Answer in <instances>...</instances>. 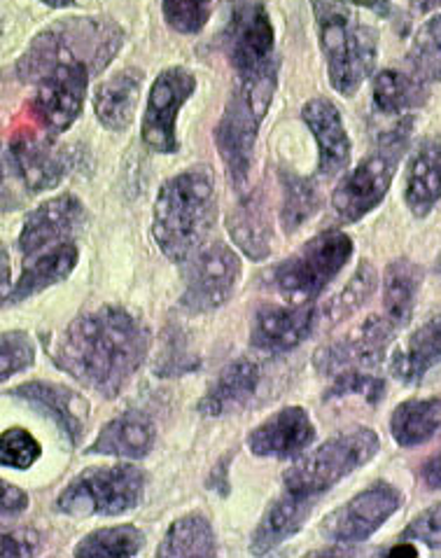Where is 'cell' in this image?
Returning <instances> with one entry per match:
<instances>
[{
	"instance_id": "cell-1",
	"label": "cell",
	"mask_w": 441,
	"mask_h": 558,
	"mask_svg": "<svg viewBox=\"0 0 441 558\" xmlns=\"http://www.w3.org/2000/svg\"><path fill=\"white\" fill-rule=\"evenodd\" d=\"M150 351L145 323L122 306H98L79 314L57 337L52 360L75 381L112 400L131 384Z\"/></svg>"
},
{
	"instance_id": "cell-2",
	"label": "cell",
	"mask_w": 441,
	"mask_h": 558,
	"mask_svg": "<svg viewBox=\"0 0 441 558\" xmlns=\"http://www.w3.org/2000/svg\"><path fill=\"white\" fill-rule=\"evenodd\" d=\"M122 45L124 31L118 22L103 16H65L33 38L16 63V75L30 85L63 65H85L91 77L101 75Z\"/></svg>"
},
{
	"instance_id": "cell-3",
	"label": "cell",
	"mask_w": 441,
	"mask_h": 558,
	"mask_svg": "<svg viewBox=\"0 0 441 558\" xmlns=\"http://www.w3.org/2000/svg\"><path fill=\"white\" fill-rule=\"evenodd\" d=\"M218 218L216 180L206 167H194L169 178L161 185L152 236L171 262H187L206 243Z\"/></svg>"
},
{
	"instance_id": "cell-4",
	"label": "cell",
	"mask_w": 441,
	"mask_h": 558,
	"mask_svg": "<svg viewBox=\"0 0 441 558\" xmlns=\"http://www.w3.org/2000/svg\"><path fill=\"white\" fill-rule=\"evenodd\" d=\"M310 8L332 87L343 96H355L373 73L379 57V31L365 22L359 8L348 0H310Z\"/></svg>"
},
{
	"instance_id": "cell-5",
	"label": "cell",
	"mask_w": 441,
	"mask_h": 558,
	"mask_svg": "<svg viewBox=\"0 0 441 558\" xmlns=\"http://www.w3.org/2000/svg\"><path fill=\"white\" fill-rule=\"evenodd\" d=\"M414 118L397 120L385 134H381L373 150L357 163L353 171L343 175L332 194V206L343 225H353L381 206L397 173L400 159L406 153L408 136H412Z\"/></svg>"
},
{
	"instance_id": "cell-6",
	"label": "cell",
	"mask_w": 441,
	"mask_h": 558,
	"mask_svg": "<svg viewBox=\"0 0 441 558\" xmlns=\"http://www.w3.org/2000/svg\"><path fill=\"white\" fill-rule=\"evenodd\" d=\"M379 449L381 439L371 428L343 430L318 449L299 456L283 474L285 488L306 498H318L357 468L367 465Z\"/></svg>"
},
{
	"instance_id": "cell-7",
	"label": "cell",
	"mask_w": 441,
	"mask_h": 558,
	"mask_svg": "<svg viewBox=\"0 0 441 558\" xmlns=\"http://www.w3.org/2000/svg\"><path fill=\"white\" fill-rule=\"evenodd\" d=\"M353 241L339 229H327L304 243L271 271V286L292 306L314 304L324 288L348 265Z\"/></svg>"
},
{
	"instance_id": "cell-8",
	"label": "cell",
	"mask_w": 441,
	"mask_h": 558,
	"mask_svg": "<svg viewBox=\"0 0 441 558\" xmlns=\"http://www.w3.org/2000/svg\"><path fill=\"white\" fill-rule=\"evenodd\" d=\"M143 490L145 472L140 468H89L61 490L57 510L69 517H120L134 510Z\"/></svg>"
},
{
	"instance_id": "cell-9",
	"label": "cell",
	"mask_w": 441,
	"mask_h": 558,
	"mask_svg": "<svg viewBox=\"0 0 441 558\" xmlns=\"http://www.w3.org/2000/svg\"><path fill=\"white\" fill-rule=\"evenodd\" d=\"M241 278V259L222 241L204 243L185 267V290L180 306L187 314H210L232 298Z\"/></svg>"
},
{
	"instance_id": "cell-10",
	"label": "cell",
	"mask_w": 441,
	"mask_h": 558,
	"mask_svg": "<svg viewBox=\"0 0 441 558\" xmlns=\"http://www.w3.org/2000/svg\"><path fill=\"white\" fill-rule=\"evenodd\" d=\"M267 112V108L255 104L243 89H236L229 98L220 124L216 126V145L226 169V178L238 192L248 187L257 131Z\"/></svg>"
},
{
	"instance_id": "cell-11",
	"label": "cell",
	"mask_w": 441,
	"mask_h": 558,
	"mask_svg": "<svg viewBox=\"0 0 441 558\" xmlns=\"http://www.w3.org/2000/svg\"><path fill=\"white\" fill-rule=\"evenodd\" d=\"M194 89L196 77L187 69H183V65H173V69H167L157 75L150 94H147V106L140 124L143 143L150 150L159 155H173L180 150L175 122Z\"/></svg>"
},
{
	"instance_id": "cell-12",
	"label": "cell",
	"mask_w": 441,
	"mask_h": 558,
	"mask_svg": "<svg viewBox=\"0 0 441 558\" xmlns=\"http://www.w3.org/2000/svg\"><path fill=\"white\" fill-rule=\"evenodd\" d=\"M273 24L265 5L255 0L236 5L224 33V45L238 82L278 69L273 61Z\"/></svg>"
},
{
	"instance_id": "cell-13",
	"label": "cell",
	"mask_w": 441,
	"mask_h": 558,
	"mask_svg": "<svg viewBox=\"0 0 441 558\" xmlns=\"http://www.w3.org/2000/svg\"><path fill=\"white\" fill-rule=\"evenodd\" d=\"M404 502L402 490L379 482L351 498L322 521V535L332 545H359L369 539Z\"/></svg>"
},
{
	"instance_id": "cell-14",
	"label": "cell",
	"mask_w": 441,
	"mask_h": 558,
	"mask_svg": "<svg viewBox=\"0 0 441 558\" xmlns=\"http://www.w3.org/2000/svg\"><path fill=\"white\" fill-rule=\"evenodd\" d=\"M91 73L85 65H63L36 82L30 112L47 136L69 131L85 108V94Z\"/></svg>"
},
{
	"instance_id": "cell-15",
	"label": "cell",
	"mask_w": 441,
	"mask_h": 558,
	"mask_svg": "<svg viewBox=\"0 0 441 558\" xmlns=\"http://www.w3.org/2000/svg\"><path fill=\"white\" fill-rule=\"evenodd\" d=\"M400 330L385 316H369L348 337L324 343L314 355V367L322 376H334L346 369H376L383 365L390 341Z\"/></svg>"
},
{
	"instance_id": "cell-16",
	"label": "cell",
	"mask_w": 441,
	"mask_h": 558,
	"mask_svg": "<svg viewBox=\"0 0 441 558\" xmlns=\"http://www.w3.org/2000/svg\"><path fill=\"white\" fill-rule=\"evenodd\" d=\"M87 220L85 204L75 194H59L47 199L36 210H30L20 232V253L24 259H33L59 243L71 241Z\"/></svg>"
},
{
	"instance_id": "cell-17",
	"label": "cell",
	"mask_w": 441,
	"mask_h": 558,
	"mask_svg": "<svg viewBox=\"0 0 441 558\" xmlns=\"http://www.w3.org/2000/svg\"><path fill=\"white\" fill-rule=\"evenodd\" d=\"M8 161L28 194L54 190L71 171V155L52 138L36 134H14L8 145Z\"/></svg>"
},
{
	"instance_id": "cell-18",
	"label": "cell",
	"mask_w": 441,
	"mask_h": 558,
	"mask_svg": "<svg viewBox=\"0 0 441 558\" xmlns=\"http://www.w3.org/2000/svg\"><path fill=\"white\" fill-rule=\"evenodd\" d=\"M318 314L314 304L278 306L267 304L257 308L250 327V343L259 353H287L304 343L316 330Z\"/></svg>"
},
{
	"instance_id": "cell-19",
	"label": "cell",
	"mask_w": 441,
	"mask_h": 558,
	"mask_svg": "<svg viewBox=\"0 0 441 558\" xmlns=\"http://www.w3.org/2000/svg\"><path fill=\"white\" fill-rule=\"evenodd\" d=\"M316 425L304 407H283L281 412L261 421L248 435V449L261 458L290 461L314 445Z\"/></svg>"
},
{
	"instance_id": "cell-20",
	"label": "cell",
	"mask_w": 441,
	"mask_h": 558,
	"mask_svg": "<svg viewBox=\"0 0 441 558\" xmlns=\"http://www.w3.org/2000/svg\"><path fill=\"white\" fill-rule=\"evenodd\" d=\"M10 396L52 418L61 435L69 439L73 447L79 445V439L85 435V428L89 423V402L82 398L79 392L52 381H28L12 388Z\"/></svg>"
},
{
	"instance_id": "cell-21",
	"label": "cell",
	"mask_w": 441,
	"mask_h": 558,
	"mask_svg": "<svg viewBox=\"0 0 441 558\" xmlns=\"http://www.w3.org/2000/svg\"><path fill=\"white\" fill-rule=\"evenodd\" d=\"M302 118L318 143V173L334 178L346 171L353 147L339 108L330 98H310L302 108Z\"/></svg>"
},
{
	"instance_id": "cell-22",
	"label": "cell",
	"mask_w": 441,
	"mask_h": 558,
	"mask_svg": "<svg viewBox=\"0 0 441 558\" xmlns=\"http://www.w3.org/2000/svg\"><path fill=\"white\" fill-rule=\"evenodd\" d=\"M441 199V138H422L404 171V202L416 218H425Z\"/></svg>"
},
{
	"instance_id": "cell-23",
	"label": "cell",
	"mask_w": 441,
	"mask_h": 558,
	"mask_svg": "<svg viewBox=\"0 0 441 558\" xmlns=\"http://www.w3.org/2000/svg\"><path fill=\"white\" fill-rule=\"evenodd\" d=\"M314 500L285 488V494L278 496L261 514L250 539V554L265 556L281 547L287 537L297 535L314 512Z\"/></svg>"
},
{
	"instance_id": "cell-24",
	"label": "cell",
	"mask_w": 441,
	"mask_h": 558,
	"mask_svg": "<svg viewBox=\"0 0 441 558\" xmlns=\"http://www.w3.org/2000/svg\"><path fill=\"white\" fill-rule=\"evenodd\" d=\"M261 374L257 363L250 357H236L229 363L218 379L210 384L206 396L199 402V412L204 416H226L243 409L253 400V396L259 388Z\"/></svg>"
},
{
	"instance_id": "cell-25",
	"label": "cell",
	"mask_w": 441,
	"mask_h": 558,
	"mask_svg": "<svg viewBox=\"0 0 441 558\" xmlns=\"http://www.w3.org/2000/svg\"><path fill=\"white\" fill-rule=\"evenodd\" d=\"M157 439V428L152 418L143 412H124L103 425V430L96 435L87 453L94 456H114L138 461L152 451Z\"/></svg>"
},
{
	"instance_id": "cell-26",
	"label": "cell",
	"mask_w": 441,
	"mask_h": 558,
	"mask_svg": "<svg viewBox=\"0 0 441 558\" xmlns=\"http://www.w3.org/2000/svg\"><path fill=\"white\" fill-rule=\"evenodd\" d=\"M140 89L143 71L138 69H124L103 80L91 98L96 120L110 131H126L134 124Z\"/></svg>"
},
{
	"instance_id": "cell-27",
	"label": "cell",
	"mask_w": 441,
	"mask_h": 558,
	"mask_svg": "<svg viewBox=\"0 0 441 558\" xmlns=\"http://www.w3.org/2000/svg\"><path fill=\"white\" fill-rule=\"evenodd\" d=\"M437 365H441V314L428 318L408 335L404 347L390 357V374L412 386L422 381L425 374Z\"/></svg>"
},
{
	"instance_id": "cell-28",
	"label": "cell",
	"mask_w": 441,
	"mask_h": 558,
	"mask_svg": "<svg viewBox=\"0 0 441 558\" xmlns=\"http://www.w3.org/2000/svg\"><path fill=\"white\" fill-rule=\"evenodd\" d=\"M77 245L73 241H65L54 245V248L45 251L42 255L28 259L30 265L24 267L20 281L10 290L5 298V304H16L36 298V294L45 292L47 288H52L61 281H65L77 267Z\"/></svg>"
},
{
	"instance_id": "cell-29",
	"label": "cell",
	"mask_w": 441,
	"mask_h": 558,
	"mask_svg": "<svg viewBox=\"0 0 441 558\" xmlns=\"http://www.w3.org/2000/svg\"><path fill=\"white\" fill-rule=\"evenodd\" d=\"M226 229L245 257L261 262L271 255V225L259 192L243 196L241 204L232 208Z\"/></svg>"
},
{
	"instance_id": "cell-30",
	"label": "cell",
	"mask_w": 441,
	"mask_h": 558,
	"mask_svg": "<svg viewBox=\"0 0 441 558\" xmlns=\"http://www.w3.org/2000/svg\"><path fill=\"white\" fill-rule=\"evenodd\" d=\"M441 433V400L412 398L395 407L390 416V435L404 449L422 447Z\"/></svg>"
},
{
	"instance_id": "cell-31",
	"label": "cell",
	"mask_w": 441,
	"mask_h": 558,
	"mask_svg": "<svg viewBox=\"0 0 441 558\" xmlns=\"http://www.w3.org/2000/svg\"><path fill=\"white\" fill-rule=\"evenodd\" d=\"M422 286V269L412 259L390 262L383 274V316L402 330L412 323L418 292Z\"/></svg>"
},
{
	"instance_id": "cell-32",
	"label": "cell",
	"mask_w": 441,
	"mask_h": 558,
	"mask_svg": "<svg viewBox=\"0 0 441 558\" xmlns=\"http://www.w3.org/2000/svg\"><path fill=\"white\" fill-rule=\"evenodd\" d=\"M371 101L385 118H406V112L428 101V89H425V82L414 75L388 69L373 75Z\"/></svg>"
},
{
	"instance_id": "cell-33",
	"label": "cell",
	"mask_w": 441,
	"mask_h": 558,
	"mask_svg": "<svg viewBox=\"0 0 441 558\" xmlns=\"http://www.w3.org/2000/svg\"><path fill=\"white\" fill-rule=\"evenodd\" d=\"M218 543H216V531H212L210 521L199 514L192 512L175 519L169 531L163 533V539L157 547V556L161 558H196V556H216Z\"/></svg>"
},
{
	"instance_id": "cell-34",
	"label": "cell",
	"mask_w": 441,
	"mask_h": 558,
	"mask_svg": "<svg viewBox=\"0 0 441 558\" xmlns=\"http://www.w3.org/2000/svg\"><path fill=\"white\" fill-rule=\"evenodd\" d=\"M406 63L420 82H441V12L425 22L408 47Z\"/></svg>"
},
{
	"instance_id": "cell-35",
	"label": "cell",
	"mask_w": 441,
	"mask_h": 558,
	"mask_svg": "<svg viewBox=\"0 0 441 558\" xmlns=\"http://www.w3.org/2000/svg\"><path fill=\"white\" fill-rule=\"evenodd\" d=\"M145 535L136 526H110L85 535L75 547L77 558H122L136 556L143 547Z\"/></svg>"
},
{
	"instance_id": "cell-36",
	"label": "cell",
	"mask_w": 441,
	"mask_h": 558,
	"mask_svg": "<svg viewBox=\"0 0 441 558\" xmlns=\"http://www.w3.org/2000/svg\"><path fill=\"white\" fill-rule=\"evenodd\" d=\"M281 185H283L281 220H283L285 232L294 234L299 227L306 225V220L316 216L320 199L314 183L292 171H281Z\"/></svg>"
},
{
	"instance_id": "cell-37",
	"label": "cell",
	"mask_w": 441,
	"mask_h": 558,
	"mask_svg": "<svg viewBox=\"0 0 441 558\" xmlns=\"http://www.w3.org/2000/svg\"><path fill=\"white\" fill-rule=\"evenodd\" d=\"M376 281H379V276H376L371 262H359V267L355 269L346 288H343L332 300V304L324 308V318H330V323H341L343 318L355 314V311L359 306H365V302L373 294Z\"/></svg>"
},
{
	"instance_id": "cell-38",
	"label": "cell",
	"mask_w": 441,
	"mask_h": 558,
	"mask_svg": "<svg viewBox=\"0 0 441 558\" xmlns=\"http://www.w3.org/2000/svg\"><path fill=\"white\" fill-rule=\"evenodd\" d=\"M348 396H359L369 404H379L385 396V381L369 369H346L334 376L332 386L324 390V400H339Z\"/></svg>"
},
{
	"instance_id": "cell-39",
	"label": "cell",
	"mask_w": 441,
	"mask_h": 558,
	"mask_svg": "<svg viewBox=\"0 0 441 558\" xmlns=\"http://www.w3.org/2000/svg\"><path fill=\"white\" fill-rule=\"evenodd\" d=\"M163 20L183 36H196L212 12V0H161Z\"/></svg>"
},
{
	"instance_id": "cell-40",
	"label": "cell",
	"mask_w": 441,
	"mask_h": 558,
	"mask_svg": "<svg viewBox=\"0 0 441 558\" xmlns=\"http://www.w3.org/2000/svg\"><path fill=\"white\" fill-rule=\"evenodd\" d=\"M42 453L40 441L24 428H8L0 437V461L5 468L26 470Z\"/></svg>"
},
{
	"instance_id": "cell-41",
	"label": "cell",
	"mask_w": 441,
	"mask_h": 558,
	"mask_svg": "<svg viewBox=\"0 0 441 558\" xmlns=\"http://www.w3.org/2000/svg\"><path fill=\"white\" fill-rule=\"evenodd\" d=\"M36 363V347L26 332L12 330L3 335V355H0V376L8 381L10 376L20 374Z\"/></svg>"
},
{
	"instance_id": "cell-42",
	"label": "cell",
	"mask_w": 441,
	"mask_h": 558,
	"mask_svg": "<svg viewBox=\"0 0 441 558\" xmlns=\"http://www.w3.org/2000/svg\"><path fill=\"white\" fill-rule=\"evenodd\" d=\"M402 539H414V543H422L430 549H441V502L428 507V510H422L408 521Z\"/></svg>"
},
{
	"instance_id": "cell-43",
	"label": "cell",
	"mask_w": 441,
	"mask_h": 558,
	"mask_svg": "<svg viewBox=\"0 0 441 558\" xmlns=\"http://www.w3.org/2000/svg\"><path fill=\"white\" fill-rule=\"evenodd\" d=\"M0 510H3V519L8 517H20L22 512L28 510V496L26 490H22L20 486H14L10 482L0 484Z\"/></svg>"
},
{
	"instance_id": "cell-44",
	"label": "cell",
	"mask_w": 441,
	"mask_h": 558,
	"mask_svg": "<svg viewBox=\"0 0 441 558\" xmlns=\"http://www.w3.org/2000/svg\"><path fill=\"white\" fill-rule=\"evenodd\" d=\"M38 551V543L33 533H5L3 535V556H33Z\"/></svg>"
},
{
	"instance_id": "cell-45",
	"label": "cell",
	"mask_w": 441,
	"mask_h": 558,
	"mask_svg": "<svg viewBox=\"0 0 441 558\" xmlns=\"http://www.w3.org/2000/svg\"><path fill=\"white\" fill-rule=\"evenodd\" d=\"M420 480L430 490H439L441 488V451H437L434 456H430L428 461L422 463Z\"/></svg>"
},
{
	"instance_id": "cell-46",
	"label": "cell",
	"mask_w": 441,
	"mask_h": 558,
	"mask_svg": "<svg viewBox=\"0 0 441 558\" xmlns=\"http://www.w3.org/2000/svg\"><path fill=\"white\" fill-rule=\"evenodd\" d=\"M348 3H353L359 10H369L376 16H381V20H385L392 12V0H348Z\"/></svg>"
},
{
	"instance_id": "cell-47",
	"label": "cell",
	"mask_w": 441,
	"mask_h": 558,
	"mask_svg": "<svg viewBox=\"0 0 441 558\" xmlns=\"http://www.w3.org/2000/svg\"><path fill=\"white\" fill-rule=\"evenodd\" d=\"M408 8H412L416 14H428L441 8V0H408Z\"/></svg>"
},
{
	"instance_id": "cell-48",
	"label": "cell",
	"mask_w": 441,
	"mask_h": 558,
	"mask_svg": "<svg viewBox=\"0 0 441 558\" xmlns=\"http://www.w3.org/2000/svg\"><path fill=\"white\" fill-rule=\"evenodd\" d=\"M388 556H418V551H416V547H412V543H400L397 547H392L390 551H388Z\"/></svg>"
},
{
	"instance_id": "cell-49",
	"label": "cell",
	"mask_w": 441,
	"mask_h": 558,
	"mask_svg": "<svg viewBox=\"0 0 441 558\" xmlns=\"http://www.w3.org/2000/svg\"><path fill=\"white\" fill-rule=\"evenodd\" d=\"M42 3L49 8H71V5H79L82 0H42Z\"/></svg>"
},
{
	"instance_id": "cell-50",
	"label": "cell",
	"mask_w": 441,
	"mask_h": 558,
	"mask_svg": "<svg viewBox=\"0 0 441 558\" xmlns=\"http://www.w3.org/2000/svg\"><path fill=\"white\" fill-rule=\"evenodd\" d=\"M10 294V281H8V251L3 248V300Z\"/></svg>"
},
{
	"instance_id": "cell-51",
	"label": "cell",
	"mask_w": 441,
	"mask_h": 558,
	"mask_svg": "<svg viewBox=\"0 0 441 558\" xmlns=\"http://www.w3.org/2000/svg\"><path fill=\"white\" fill-rule=\"evenodd\" d=\"M437 269H439V274H441V255H439V262H437Z\"/></svg>"
}]
</instances>
